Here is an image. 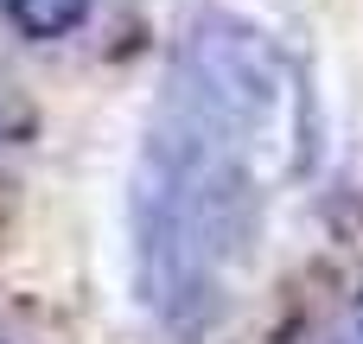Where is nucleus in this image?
Segmentation results:
<instances>
[{
    "instance_id": "f257e3e1",
    "label": "nucleus",
    "mask_w": 363,
    "mask_h": 344,
    "mask_svg": "<svg viewBox=\"0 0 363 344\" xmlns=\"http://www.w3.org/2000/svg\"><path fill=\"white\" fill-rule=\"evenodd\" d=\"M249 236V179L236 160V121L185 89V109L153 128L134 172V268L140 300L191 332L217 313L236 243Z\"/></svg>"
},
{
    "instance_id": "f03ea898",
    "label": "nucleus",
    "mask_w": 363,
    "mask_h": 344,
    "mask_svg": "<svg viewBox=\"0 0 363 344\" xmlns=\"http://www.w3.org/2000/svg\"><path fill=\"white\" fill-rule=\"evenodd\" d=\"M96 13V0H0L6 32H19L26 45H57L70 32H83Z\"/></svg>"
},
{
    "instance_id": "7ed1b4c3",
    "label": "nucleus",
    "mask_w": 363,
    "mask_h": 344,
    "mask_svg": "<svg viewBox=\"0 0 363 344\" xmlns=\"http://www.w3.org/2000/svg\"><path fill=\"white\" fill-rule=\"evenodd\" d=\"M0 344H6V338H0Z\"/></svg>"
}]
</instances>
